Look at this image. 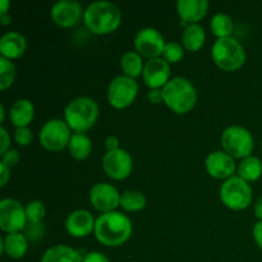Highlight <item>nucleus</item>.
Masks as SVG:
<instances>
[{"mask_svg":"<svg viewBox=\"0 0 262 262\" xmlns=\"http://www.w3.org/2000/svg\"><path fill=\"white\" fill-rule=\"evenodd\" d=\"M253 211H255L256 217L258 219V222H262V197L256 201L255 207H253Z\"/></svg>","mask_w":262,"mask_h":262,"instance_id":"a19ab883","label":"nucleus"},{"mask_svg":"<svg viewBox=\"0 0 262 262\" xmlns=\"http://www.w3.org/2000/svg\"><path fill=\"white\" fill-rule=\"evenodd\" d=\"M4 118H5V107L4 105H0V122H4Z\"/></svg>","mask_w":262,"mask_h":262,"instance_id":"c03bdc74","label":"nucleus"},{"mask_svg":"<svg viewBox=\"0 0 262 262\" xmlns=\"http://www.w3.org/2000/svg\"><path fill=\"white\" fill-rule=\"evenodd\" d=\"M27 50V40L25 36L15 31L4 33L0 38V54L2 58L14 60L25 55Z\"/></svg>","mask_w":262,"mask_h":262,"instance_id":"a211bd4d","label":"nucleus"},{"mask_svg":"<svg viewBox=\"0 0 262 262\" xmlns=\"http://www.w3.org/2000/svg\"><path fill=\"white\" fill-rule=\"evenodd\" d=\"M96 220L87 210H76L66 220V230L74 238H84L95 230Z\"/></svg>","mask_w":262,"mask_h":262,"instance_id":"f3484780","label":"nucleus"},{"mask_svg":"<svg viewBox=\"0 0 262 262\" xmlns=\"http://www.w3.org/2000/svg\"><path fill=\"white\" fill-rule=\"evenodd\" d=\"M205 168H206L207 174L212 178L227 181L234 177L235 169L238 166L235 165V159L222 150L212 151L207 155L205 160Z\"/></svg>","mask_w":262,"mask_h":262,"instance_id":"2eb2a0df","label":"nucleus"},{"mask_svg":"<svg viewBox=\"0 0 262 262\" xmlns=\"http://www.w3.org/2000/svg\"><path fill=\"white\" fill-rule=\"evenodd\" d=\"M0 142H2V145H0V154L3 155L8 150H10V136L4 127H0Z\"/></svg>","mask_w":262,"mask_h":262,"instance_id":"f704fd0d","label":"nucleus"},{"mask_svg":"<svg viewBox=\"0 0 262 262\" xmlns=\"http://www.w3.org/2000/svg\"><path fill=\"white\" fill-rule=\"evenodd\" d=\"M252 235L253 239H255L256 245L258 246V248L262 250V222H257L255 224L252 229Z\"/></svg>","mask_w":262,"mask_h":262,"instance_id":"58836bf2","label":"nucleus"},{"mask_svg":"<svg viewBox=\"0 0 262 262\" xmlns=\"http://www.w3.org/2000/svg\"><path fill=\"white\" fill-rule=\"evenodd\" d=\"M17 74V69L12 60L0 56V90L5 91L13 84Z\"/></svg>","mask_w":262,"mask_h":262,"instance_id":"c85d7f7f","label":"nucleus"},{"mask_svg":"<svg viewBox=\"0 0 262 262\" xmlns=\"http://www.w3.org/2000/svg\"><path fill=\"white\" fill-rule=\"evenodd\" d=\"M133 42H135L136 51L143 58H147L148 60L160 58L166 45L165 38L160 31L152 27H146L138 31Z\"/></svg>","mask_w":262,"mask_h":262,"instance_id":"f8f14e48","label":"nucleus"},{"mask_svg":"<svg viewBox=\"0 0 262 262\" xmlns=\"http://www.w3.org/2000/svg\"><path fill=\"white\" fill-rule=\"evenodd\" d=\"M164 104L173 113L187 114L197 102V90L189 79L184 77H174L163 89Z\"/></svg>","mask_w":262,"mask_h":262,"instance_id":"7ed1b4c3","label":"nucleus"},{"mask_svg":"<svg viewBox=\"0 0 262 262\" xmlns=\"http://www.w3.org/2000/svg\"><path fill=\"white\" fill-rule=\"evenodd\" d=\"M223 151L229 154L234 159L248 158L255 148L253 136L247 128L241 125H230L223 132L220 138Z\"/></svg>","mask_w":262,"mask_h":262,"instance_id":"0eeeda50","label":"nucleus"},{"mask_svg":"<svg viewBox=\"0 0 262 262\" xmlns=\"http://www.w3.org/2000/svg\"><path fill=\"white\" fill-rule=\"evenodd\" d=\"M26 207L18 200L3 199L0 201V229L9 233H20L27 225Z\"/></svg>","mask_w":262,"mask_h":262,"instance_id":"9d476101","label":"nucleus"},{"mask_svg":"<svg viewBox=\"0 0 262 262\" xmlns=\"http://www.w3.org/2000/svg\"><path fill=\"white\" fill-rule=\"evenodd\" d=\"M146 197L142 192L127 189L120 196V207L127 212H137L146 207Z\"/></svg>","mask_w":262,"mask_h":262,"instance_id":"cd10ccee","label":"nucleus"},{"mask_svg":"<svg viewBox=\"0 0 262 262\" xmlns=\"http://www.w3.org/2000/svg\"><path fill=\"white\" fill-rule=\"evenodd\" d=\"M120 68L124 76L136 79L137 77L142 76L143 68H145L142 56L137 51H127L120 58Z\"/></svg>","mask_w":262,"mask_h":262,"instance_id":"a878e982","label":"nucleus"},{"mask_svg":"<svg viewBox=\"0 0 262 262\" xmlns=\"http://www.w3.org/2000/svg\"><path fill=\"white\" fill-rule=\"evenodd\" d=\"M46 215V207L41 201H31L28 202L26 206V216H27V222L32 223V224H38L42 223L43 217Z\"/></svg>","mask_w":262,"mask_h":262,"instance_id":"c756f323","label":"nucleus"},{"mask_svg":"<svg viewBox=\"0 0 262 262\" xmlns=\"http://www.w3.org/2000/svg\"><path fill=\"white\" fill-rule=\"evenodd\" d=\"M0 22H2L3 26H7L12 22V18H10V15H8V14L0 15Z\"/></svg>","mask_w":262,"mask_h":262,"instance_id":"37998d69","label":"nucleus"},{"mask_svg":"<svg viewBox=\"0 0 262 262\" xmlns=\"http://www.w3.org/2000/svg\"><path fill=\"white\" fill-rule=\"evenodd\" d=\"M84 255L67 245H56L46 250L41 262H83Z\"/></svg>","mask_w":262,"mask_h":262,"instance_id":"4be33fe9","label":"nucleus"},{"mask_svg":"<svg viewBox=\"0 0 262 262\" xmlns=\"http://www.w3.org/2000/svg\"><path fill=\"white\" fill-rule=\"evenodd\" d=\"M45 234V227H43L42 223H38V224H32V223H27L25 228V235L28 241H32V242H37Z\"/></svg>","mask_w":262,"mask_h":262,"instance_id":"2f4dec72","label":"nucleus"},{"mask_svg":"<svg viewBox=\"0 0 262 262\" xmlns=\"http://www.w3.org/2000/svg\"><path fill=\"white\" fill-rule=\"evenodd\" d=\"M120 196L122 194L113 184L101 182L95 184L90 191V202L97 211L106 214V212L117 211L118 207L120 206Z\"/></svg>","mask_w":262,"mask_h":262,"instance_id":"4468645a","label":"nucleus"},{"mask_svg":"<svg viewBox=\"0 0 262 262\" xmlns=\"http://www.w3.org/2000/svg\"><path fill=\"white\" fill-rule=\"evenodd\" d=\"M10 7V3L8 0H2L0 2V15H4L8 13V8Z\"/></svg>","mask_w":262,"mask_h":262,"instance_id":"79ce46f5","label":"nucleus"},{"mask_svg":"<svg viewBox=\"0 0 262 262\" xmlns=\"http://www.w3.org/2000/svg\"><path fill=\"white\" fill-rule=\"evenodd\" d=\"M137 94L138 84L136 79L122 74L110 82L106 96L110 106L117 110H123L135 102Z\"/></svg>","mask_w":262,"mask_h":262,"instance_id":"1a4fd4ad","label":"nucleus"},{"mask_svg":"<svg viewBox=\"0 0 262 262\" xmlns=\"http://www.w3.org/2000/svg\"><path fill=\"white\" fill-rule=\"evenodd\" d=\"M184 50H186V49H184L183 45H181V43L173 42V41L166 42L163 51V59H165L169 64L179 63V61L184 58Z\"/></svg>","mask_w":262,"mask_h":262,"instance_id":"7c9ffc66","label":"nucleus"},{"mask_svg":"<svg viewBox=\"0 0 262 262\" xmlns=\"http://www.w3.org/2000/svg\"><path fill=\"white\" fill-rule=\"evenodd\" d=\"M206 41V32L199 23L188 25L182 33V45L187 51H199Z\"/></svg>","mask_w":262,"mask_h":262,"instance_id":"5701e85b","label":"nucleus"},{"mask_svg":"<svg viewBox=\"0 0 262 262\" xmlns=\"http://www.w3.org/2000/svg\"><path fill=\"white\" fill-rule=\"evenodd\" d=\"M147 99L151 104H160V102L164 101L163 90H150V92L147 95Z\"/></svg>","mask_w":262,"mask_h":262,"instance_id":"e433bc0d","label":"nucleus"},{"mask_svg":"<svg viewBox=\"0 0 262 262\" xmlns=\"http://www.w3.org/2000/svg\"><path fill=\"white\" fill-rule=\"evenodd\" d=\"M84 10L76 0H60L51 7L50 15L58 27L71 28L82 20Z\"/></svg>","mask_w":262,"mask_h":262,"instance_id":"ddd939ff","label":"nucleus"},{"mask_svg":"<svg viewBox=\"0 0 262 262\" xmlns=\"http://www.w3.org/2000/svg\"><path fill=\"white\" fill-rule=\"evenodd\" d=\"M210 28H211L212 35L219 38L232 37L234 32V22L232 18L225 13H217L211 18L210 22Z\"/></svg>","mask_w":262,"mask_h":262,"instance_id":"bb28decb","label":"nucleus"},{"mask_svg":"<svg viewBox=\"0 0 262 262\" xmlns=\"http://www.w3.org/2000/svg\"><path fill=\"white\" fill-rule=\"evenodd\" d=\"M67 148L73 159L86 160L92 151V141L84 133H73Z\"/></svg>","mask_w":262,"mask_h":262,"instance_id":"b1692460","label":"nucleus"},{"mask_svg":"<svg viewBox=\"0 0 262 262\" xmlns=\"http://www.w3.org/2000/svg\"><path fill=\"white\" fill-rule=\"evenodd\" d=\"M94 233L101 245L106 247H119L129 241L133 233V224L123 212H106L96 219Z\"/></svg>","mask_w":262,"mask_h":262,"instance_id":"f257e3e1","label":"nucleus"},{"mask_svg":"<svg viewBox=\"0 0 262 262\" xmlns=\"http://www.w3.org/2000/svg\"><path fill=\"white\" fill-rule=\"evenodd\" d=\"M71 128L67 124L64 119H50L42 125L40 133H38V140L41 146L45 150L51 152H59L68 147V143L71 141L72 133Z\"/></svg>","mask_w":262,"mask_h":262,"instance_id":"6e6552de","label":"nucleus"},{"mask_svg":"<svg viewBox=\"0 0 262 262\" xmlns=\"http://www.w3.org/2000/svg\"><path fill=\"white\" fill-rule=\"evenodd\" d=\"M142 78L150 90L164 89L170 81V64L163 58L150 59L145 63Z\"/></svg>","mask_w":262,"mask_h":262,"instance_id":"dca6fc26","label":"nucleus"},{"mask_svg":"<svg viewBox=\"0 0 262 262\" xmlns=\"http://www.w3.org/2000/svg\"><path fill=\"white\" fill-rule=\"evenodd\" d=\"M32 130L30 129L28 127L25 128H15V132H14V140L15 142L18 143L19 146L22 147H26L31 143L32 141Z\"/></svg>","mask_w":262,"mask_h":262,"instance_id":"473e14b6","label":"nucleus"},{"mask_svg":"<svg viewBox=\"0 0 262 262\" xmlns=\"http://www.w3.org/2000/svg\"><path fill=\"white\" fill-rule=\"evenodd\" d=\"M102 169L109 178L124 181L132 174L133 159L130 154L123 148L107 151L102 158Z\"/></svg>","mask_w":262,"mask_h":262,"instance_id":"9b49d317","label":"nucleus"},{"mask_svg":"<svg viewBox=\"0 0 262 262\" xmlns=\"http://www.w3.org/2000/svg\"><path fill=\"white\" fill-rule=\"evenodd\" d=\"M105 147L107 151H114L118 150L119 147V138L117 136H107L105 140Z\"/></svg>","mask_w":262,"mask_h":262,"instance_id":"ea45409f","label":"nucleus"},{"mask_svg":"<svg viewBox=\"0 0 262 262\" xmlns=\"http://www.w3.org/2000/svg\"><path fill=\"white\" fill-rule=\"evenodd\" d=\"M212 61L225 72H235L246 63V51L242 43L234 37L219 38L211 48Z\"/></svg>","mask_w":262,"mask_h":262,"instance_id":"39448f33","label":"nucleus"},{"mask_svg":"<svg viewBox=\"0 0 262 262\" xmlns=\"http://www.w3.org/2000/svg\"><path fill=\"white\" fill-rule=\"evenodd\" d=\"M219 194L223 205L234 211H242L252 204V188L250 183L238 176L224 181Z\"/></svg>","mask_w":262,"mask_h":262,"instance_id":"423d86ee","label":"nucleus"},{"mask_svg":"<svg viewBox=\"0 0 262 262\" xmlns=\"http://www.w3.org/2000/svg\"><path fill=\"white\" fill-rule=\"evenodd\" d=\"M237 173L248 183L258 181L262 176V161L256 156H248L238 164Z\"/></svg>","mask_w":262,"mask_h":262,"instance_id":"393cba45","label":"nucleus"},{"mask_svg":"<svg viewBox=\"0 0 262 262\" xmlns=\"http://www.w3.org/2000/svg\"><path fill=\"white\" fill-rule=\"evenodd\" d=\"M27 250L28 239L22 233H9L2 239V252L13 260L22 258Z\"/></svg>","mask_w":262,"mask_h":262,"instance_id":"412c9836","label":"nucleus"},{"mask_svg":"<svg viewBox=\"0 0 262 262\" xmlns=\"http://www.w3.org/2000/svg\"><path fill=\"white\" fill-rule=\"evenodd\" d=\"M83 262H110V260L102 252L92 251V252H89L84 255Z\"/></svg>","mask_w":262,"mask_h":262,"instance_id":"c9c22d12","label":"nucleus"},{"mask_svg":"<svg viewBox=\"0 0 262 262\" xmlns=\"http://www.w3.org/2000/svg\"><path fill=\"white\" fill-rule=\"evenodd\" d=\"M9 118L15 128L28 127L35 118V106L27 99L15 100L10 106Z\"/></svg>","mask_w":262,"mask_h":262,"instance_id":"aec40b11","label":"nucleus"},{"mask_svg":"<svg viewBox=\"0 0 262 262\" xmlns=\"http://www.w3.org/2000/svg\"><path fill=\"white\" fill-rule=\"evenodd\" d=\"M97 102L89 96H79L72 100L64 109V120L76 133H84L91 129L99 118Z\"/></svg>","mask_w":262,"mask_h":262,"instance_id":"20e7f679","label":"nucleus"},{"mask_svg":"<svg viewBox=\"0 0 262 262\" xmlns=\"http://www.w3.org/2000/svg\"><path fill=\"white\" fill-rule=\"evenodd\" d=\"M9 181H10V168H8L7 165L0 163V186H2V188H4Z\"/></svg>","mask_w":262,"mask_h":262,"instance_id":"4c0bfd02","label":"nucleus"},{"mask_svg":"<svg viewBox=\"0 0 262 262\" xmlns=\"http://www.w3.org/2000/svg\"><path fill=\"white\" fill-rule=\"evenodd\" d=\"M261 151H262V142H261Z\"/></svg>","mask_w":262,"mask_h":262,"instance_id":"a18cd8bd","label":"nucleus"},{"mask_svg":"<svg viewBox=\"0 0 262 262\" xmlns=\"http://www.w3.org/2000/svg\"><path fill=\"white\" fill-rule=\"evenodd\" d=\"M19 160H20L19 152H18L17 150H13V148H10V150H8L7 152L2 155V163L10 169L14 168V166L19 163Z\"/></svg>","mask_w":262,"mask_h":262,"instance_id":"72a5a7b5","label":"nucleus"},{"mask_svg":"<svg viewBox=\"0 0 262 262\" xmlns=\"http://www.w3.org/2000/svg\"><path fill=\"white\" fill-rule=\"evenodd\" d=\"M210 3L207 0H179L177 2V12L184 23L196 25L207 14Z\"/></svg>","mask_w":262,"mask_h":262,"instance_id":"6ab92c4d","label":"nucleus"},{"mask_svg":"<svg viewBox=\"0 0 262 262\" xmlns=\"http://www.w3.org/2000/svg\"><path fill=\"white\" fill-rule=\"evenodd\" d=\"M83 22L94 35H109L120 27L122 12L112 2H94L84 9Z\"/></svg>","mask_w":262,"mask_h":262,"instance_id":"f03ea898","label":"nucleus"}]
</instances>
